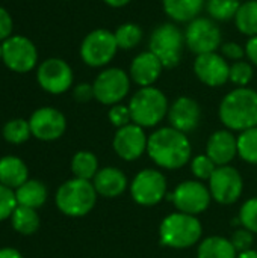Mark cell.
Wrapping results in <instances>:
<instances>
[{"mask_svg":"<svg viewBox=\"0 0 257 258\" xmlns=\"http://www.w3.org/2000/svg\"><path fill=\"white\" fill-rule=\"evenodd\" d=\"M147 153L150 159L164 169H179L191 160V142L185 133L162 127L148 136Z\"/></svg>","mask_w":257,"mask_h":258,"instance_id":"obj_1","label":"cell"},{"mask_svg":"<svg viewBox=\"0 0 257 258\" xmlns=\"http://www.w3.org/2000/svg\"><path fill=\"white\" fill-rule=\"evenodd\" d=\"M220 119L229 130L245 132L257 127V92L250 88H236L220 104Z\"/></svg>","mask_w":257,"mask_h":258,"instance_id":"obj_2","label":"cell"},{"mask_svg":"<svg viewBox=\"0 0 257 258\" xmlns=\"http://www.w3.org/2000/svg\"><path fill=\"white\" fill-rule=\"evenodd\" d=\"M129 109L132 122L142 128H148L158 125L168 115L170 106L165 94L161 89L147 86L135 92V95L130 98Z\"/></svg>","mask_w":257,"mask_h":258,"instance_id":"obj_3","label":"cell"},{"mask_svg":"<svg viewBox=\"0 0 257 258\" xmlns=\"http://www.w3.org/2000/svg\"><path fill=\"white\" fill-rule=\"evenodd\" d=\"M55 201L56 207L64 215L71 218H82L94 209L97 192L89 180L74 177L59 186Z\"/></svg>","mask_w":257,"mask_h":258,"instance_id":"obj_4","label":"cell"},{"mask_svg":"<svg viewBox=\"0 0 257 258\" xmlns=\"http://www.w3.org/2000/svg\"><path fill=\"white\" fill-rule=\"evenodd\" d=\"M203 228L197 216L186 213L168 215L159 227L161 243L174 249H186L194 246L201 237Z\"/></svg>","mask_w":257,"mask_h":258,"instance_id":"obj_5","label":"cell"},{"mask_svg":"<svg viewBox=\"0 0 257 258\" xmlns=\"http://www.w3.org/2000/svg\"><path fill=\"white\" fill-rule=\"evenodd\" d=\"M150 51L162 62L164 68L179 65L185 44V33L174 23L158 26L150 35Z\"/></svg>","mask_w":257,"mask_h":258,"instance_id":"obj_6","label":"cell"},{"mask_svg":"<svg viewBox=\"0 0 257 258\" xmlns=\"http://www.w3.org/2000/svg\"><path fill=\"white\" fill-rule=\"evenodd\" d=\"M118 44L114 32L108 29H95L89 32L80 45V57L82 60L92 67H105L108 65L117 54Z\"/></svg>","mask_w":257,"mask_h":258,"instance_id":"obj_7","label":"cell"},{"mask_svg":"<svg viewBox=\"0 0 257 258\" xmlns=\"http://www.w3.org/2000/svg\"><path fill=\"white\" fill-rule=\"evenodd\" d=\"M221 30L214 20L195 18L186 26L185 44L197 56L217 51L221 47Z\"/></svg>","mask_w":257,"mask_h":258,"instance_id":"obj_8","label":"cell"},{"mask_svg":"<svg viewBox=\"0 0 257 258\" xmlns=\"http://www.w3.org/2000/svg\"><path fill=\"white\" fill-rule=\"evenodd\" d=\"M94 98L101 104L114 106L124 100L130 91V76L121 68H106L101 71L94 83Z\"/></svg>","mask_w":257,"mask_h":258,"instance_id":"obj_9","label":"cell"},{"mask_svg":"<svg viewBox=\"0 0 257 258\" xmlns=\"http://www.w3.org/2000/svg\"><path fill=\"white\" fill-rule=\"evenodd\" d=\"M3 63L15 73H29L35 68L38 62V50L35 44L23 36V35H12L2 44Z\"/></svg>","mask_w":257,"mask_h":258,"instance_id":"obj_10","label":"cell"},{"mask_svg":"<svg viewBox=\"0 0 257 258\" xmlns=\"http://www.w3.org/2000/svg\"><path fill=\"white\" fill-rule=\"evenodd\" d=\"M244 190V180L239 171L233 166H218L209 178V192L212 200L220 204L236 203Z\"/></svg>","mask_w":257,"mask_h":258,"instance_id":"obj_11","label":"cell"},{"mask_svg":"<svg viewBox=\"0 0 257 258\" xmlns=\"http://www.w3.org/2000/svg\"><path fill=\"white\" fill-rule=\"evenodd\" d=\"M130 195L139 206H156L167 195V180L156 169H144L133 178L130 184Z\"/></svg>","mask_w":257,"mask_h":258,"instance_id":"obj_12","label":"cell"},{"mask_svg":"<svg viewBox=\"0 0 257 258\" xmlns=\"http://www.w3.org/2000/svg\"><path fill=\"white\" fill-rule=\"evenodd\" d=\"M168 200L173 201L180 213L197 216L209 207L212 197L209 189L203 183L189 180L180 183L174 189V192L168 195Z\"/></svg>","mask_w":257,"mask_h":258,"instance_id":"obj_13","label":"cell"},{"mask_svg":"<svg viewBox=\"0 0 257 258\" xmlns=\"http://www.w3.org/2000/svg\"><path fill=\"white\" fill-rule=\"evenodd\" d=\"M36 80L45 92L59 95L71 88L73 70L64 59L48 57L38 67Z\"/></svg>","mask_w":257,"mask_h":258,"instance_id":"obj_14","label":"cell"},{"mask_svg":"<svg viewBox=\"0 0 257 258\" xmlns=\"http://www.w3.org/2000/svg\"><path fill=\"white\" fill-rule=\"evenodd\" d=\"M32 136L38 141L50 142L59 139L67 128V119L62 112L55 107H39L29 119Z\"/></svg>","mask_w":257,"mask_h":258,"instance_id":"obj_15","label":"cell"},{"mask_svg":"<svg viewBox=\"0 0 257 258\" xmlns=\"http://www.w3.org/2000/svg\"><path fill=\"white\" fill-rule=\"evenodd\" d=\"M194 73L201 83L211 88L223 86L229 82L230 65L227 59L217 51L197 56L194 62Z\"/></svg>","mask_w":257,"mask_h":258,"instance_id":"obj_16","label":"cell"},{"mask_svg":"<svg viewBox=\"0 0 257 258\" xmlns=\"http://www.w3.org/2000/svg\"><path fill=\"white\" fill-rule=\"evenodd\" d=\"M148 138L142 127L136 124H129L117 130L114 136V150L115 153L127 162L139 159L147 151Z\"/></svg>","mask_w":257,"mask_h":258,"instance_id":"obj_17","label":"cell"},{"mask_svg":"<svg viewBox=\"0 0 257 258\" xmlns=\"http://www.w3.org/2000/svg\"><path fill=\"white\" fill-rule=\"evenodd\" d=\"M168 119L173 128L182 133L194 132L201 119V109L191 97H179L168 110Z\"/></svg>","mask_w":257,"mask_h":258,"instance_id":"obj_18","label":"cell"},{"mask_svg":"<svg viewBox=\"0 0 257 258\" xmlns=\"http://www.w3.org/2000/svg\"><path fill=\"white\" fill-rule=\"evenodd\" d=\"M164 70L162 62L148 50L139 53L130 63V80H133L138 86L147 88L153 86V83L161 77Z\"/></svg>","mask_w":257,"mask_h":258,"instance_id":"obj_19","label":"cell"},{"mask_svg":"<svg viewBox=\"0 0 257 258\" xmlns=\"http://www.w3.org/2000/svg\"><path fill=\"white\" fill-rule=\"evenodd\" d=\"M206 151L217 166H226L238 154V138L229 130H218L209 138Z\"/></svg>","mask_w":257,"mask_h":258,"instance_id":"obj_20","label":"cell"},{"mask_svg":"<svg viewBox=\"0 0 257 258\" xmlns=\"http://www.w3.org/2000/svg\"><path fill=\"white\" fill-rule=\"evenodd\" d=\"M92 184L97 195H101L105 198H115L127 189V178L121 169L109 166L100 169L95 174V177L92 178Z\"/></svg>","mask_w":257,"mask_h":258,"instance_id":"obj_21","label":"cell"},{"mask_svg":"<svg viewBox=\"0 0 257 258\" xmlns=\"http://www.w3.org/2000/svg\"><path fill=\"white\" fill-rule=\"evenodd\" d=\"M29 169L26 163L15 156H5L0 159V183L12 190L18 189L27 181Z\"/></svg>","mask_w":257,"mask_h":258,"instance_id":"obj_22","label":"cell"},{"mask_svg":"<svg viewBox=\"0 0 257 258\" xmlns=\"http://www.w3.org/2000/svg\"><path fill=\"white\" fill-rule=\"evenodd\" d=\"M165 14L176 23H189L198 18L204 0H162Z\"/></svg>","mask_w":257,"mask_h":258,"instance_id":"obj_23","label":"cell"},{"mask_svg":"<svg viewBox=\"0 0 257 258\" xmlns=\"http://www.w3.org/2000/svg\"><path fill=\"white\" fill-rule=\"evenodd\" d=\"M15 198L18 206L39 209L47 201V189L44 183L38 180H27L18 189H15Z\"/></svg>","mask_w":257,"mask_h":258,"instance_id":"obj_24","label":"cell"},{"mask_svg":"<svg viewBox=\"0 0 257 258\" xmlns=\"http://www.w3.org/2000/svg\"><path fill=\"white\" fill-rule=\"evenodd\" d=\"M198 258H238V252L229 239L212 236L204 239L197 251Z\"/></svg>","mask_w":257,"mask_h":258,"instance_id":"obj_25","label":"cell"},{"mask_svg":"<svg viewBox=\"0 0 257 258\" xmlns=\"http://www.w3.org/2000/svg\"><path fill=\"white\" fill-rule=\"evenodd\" d=\"M11 224L17 233L23 236H32L39 228V216L35 209L17 206L11 216Z\"/></svg>","mask_w":257,"mask_h":258,"instance_id":"obj_26","label":"cell"},{"mask_svg":"<svg viewBox=\"0 0 257 258\" xmlns=\"http://www.w3.org/2000/svg\"><path fill=\"white\" fill-rule=\"evenodd\" d=\"M236 27L241 33L247 36L257 35V0H248L241 3L239 11L235 17Z\"/></svg>","mask_w":257,"mask_h":258,"instance_id":"obj_27","label":"cell"},{"mask_svg":"<svg viewBox=\"0 0 257 258\" xmlns=\"http://www.w3.org/2000/svg\"><path fill=\"white\" fill-rule=\"evenodd\" d=\"M71 171L76 178L92 180L98 172V160L95 154L89 151H79L71 160Z\"/></svg>","mask_w":257,"mask_h":258,"instance_id":"obj_28","label":"cell"},{"mask_svg":"<svg viewBox=\"0 0 257 258\" xmlns=\"http://www.w3.org/2000/svg\"><path fill=\"white\" fill-rule=\"evenodd\" d=\"M114 35H115L118 48H121V50H132V48H135L142 41L144 32L135 23H124V24H121L114 32Z\"/></svg>","mask_w":257,"mask_h":258,"instance_id":"obj_29","label":"cell"},{"mask_svg":"<svg viewBox=\"0 0 257 258\" xmlns=\"http://www.w3.org/2000/svg\"><path fill=\"white\" fill-rule=\"evenodd\" d=\"M208 12L215 21H229L241 8L239 0H208Z\"/></svg>","mask_w":257,"mask_h":258,"instance_id":"obj_30","label":"cell"},{"mask_svg":"<svg viewBox=\"0 0 257 258\" xmlns=\"http://www.w3.org/2000/svg\"><path fill=\"white\" fill-rule=\"evenodd\" d=\"M30 135L32 132H30L29 121L20 119V118L11 119L3 125V138L9 144H14V145L24 144L30 138Z\"/></svg>","mask_w":257,"mask_h":258,"instance_id":"obj_31","label":"cell"},{"mask_svg":"<svg viewBox=\"0 0 257 258\" xmlns=\"http://www.w3.org/2000/svg\"><path fill=\"white\" fill-rule=\"evenodd\" d=\"M238 154L251 165H257V127L241 132L238 136Z\"/></svg>","mask_w":257,"mask_h":258,"instance_id":"obj_32","label":"cell"},{"mask_svg":"<svg viewBox=\"0 0 257 258\" xmlns=\"http://www.w3.org/2000/svg\"><path fill=\"white\" fill-rule=\"evenodd\" d=\"M253 79V67L245 60H238L230 65L229 82L236 85L238 88H245Z\"/></svg>","mask_w":257,"mask_h":258,"instance_id":"obj_33","label":"cell"},{"mask_svg":"<svg viewBox=\"0 0 257 258\" xmlns=\"http://www.w3.org/2000/svg\"><path fill=\"white\" fill-rule=\"evenodd\" d=\"M239 222L244 228L257 234V198H250L244 203L239 212Z\"/></svg>","mask_w":257,"mask_h":258,"instance_id":"obj_34","label":"cell"},{"mask_svg":"<svg viewBox=\"0 0 257 258\" xmlns=\"http://www.w3.org/2000/svg\"><path fill=\"white\" fill-rule=\"evenodd\" d=\"M218 166L214 163V160L206 154V156H197L191 160V169L192 174L200 178V180H209L212 177V174L215 172Z\"/></svg>","mask_w":257,"mask_h":258,"instance_id":"obj_35","label":"cell"},{"mask_svg":"<svg viewBox=\"0 0 257 258\" xmlns=\"http://www.w3.org/2000/svg\"><path fill=\"white\" fill-rule=\"evenodd\" d=\"M17 206L15 192L0 183V222L11 218Z\"/></svg>","mask_w":257,"mask_h":258,"instance_id":"obj_36","label":"cell"},{"mask_svg":"<svg viewBox=\"0 0 257 258\" xmlns=\"http://www.w3.org/2000/svg\"><path fill=\"white\" fill-rule=\"evenodd\" d=\"M108 118H109V121L117 128H121L124 125L132 124V115H130L129 106H124V104H120V103L111 106V110L108 113Z\"/></svg>","mask_w":257,"mask_h":258,"instance_id":"obj_37","label":"cell"},{"mask_svg":"<svg viewBox=\"0 0 257 258\" xmlns=\"http://www.w3.org/2000/svg\"><path fill=\"white\" fill-rule=\"evenodd\" d=\"M230 242H232L233 248L236 249V252L241 254V252H245V251L251 249L254 237H253L251 231H248L247 228H242V230H238V231L233 233Z\"/></svg>","mask_w":257,"mask_h":258,"instance_id":"obj_38","label":"cell"},{"mask_svg":"<svg viewBox=\"0 0 257 258\" xmlns=\"http://www.w3.org/2000/svg\"><path fill=\"white\" fill-rule=\"evenodd\" d=\"M221 56H224L226 59H230L233 62L242 60V57L245 56V47H242L238 42L221 44Z\"/></svg>","mask_w":257,"mask_h":258,"instance_id":"obj_39","label":"cell"},{"mask_svg":"<svg viewBox=\"0 0 257 258\" xmlns=\"http://www.w3.org/2000/svg\"><path fill=\"white\" fill-rule=\"evenodd\" d=\"M73 97L79 103H88L89 100L94 98V88L89 83H80L74 88Z\"/></svg>","mask_w":257,"mask_h":258,"instance_id":"obj_40","label":"cell"},{"mask_svg":"<svg viewBox=\"0 0 257 258\" xmlns=\"http://www.w3.org/2000/svg\"><path fill=\"white\" fill-rule=\"evenodd\" d=\"M12 33V17L0 6V41H6Z\"/></svg>","mask_w":257,"mask_h":258,"instance_id":"obj_41","label":"cell"},{"mask_svg":"<svg viewBox=\"0 0 257 258\" xmlns=\"http://www.w3.org/2000/svg\"><path fill=\"white\" fill-rule=\"evenodd\" d=\"M245 56L257 67V35L251 36L245 44Z\"/></svg>","mask_w":257,"mask_h":258,"instance_id":"obj_42","label":"cell"},{"mask_svg":"<svg viewBox=\"0 0 257 258\" xmlns=\"http://www.w3.org/2000/svg\"><path fill=\"white\" fill-rule=\"evenodd\" d=\"M0 258H23V255L14 248H2L0 249Z\"/></svg>","mask_w":257,"mask_h":258,"instance_id":"obj_43","label":"cell"},{"mask_svg":"<svg viewBox=\"0 0 257 258\" xmlns=\"http://www.w3.org/2000/svg\"><path fill=\"white\" fill-rule=\"evenodd\" d=\"M103 2L112 8H121V6H126L130 0H103Z\"/></svg>","mask_w":257,"mask_h":258,"instance_id":"obj_44","label":"cell"},{"mask_svg":"<svg viewBox=\"0 0 257 258\" xmlns=\"http://www.w3.org/2000/svg\"><path fill=\"white\" fill-rule=\"evenodd\" d=\"M238 258H257V251L250 249V251L241 252V254H238Z\"/></svg>","mask_w":257,"mask_h":258,"instance_id":"obj_45","label":"cell"},{"mask_svg":"<svg viewBox=\"0 0 257 258\" xmlns=\"http://www.w3.org/2000/svg\"><path fill=\"white\" fill-rule=\"evenodd\" d=\"M2 56H3V48H2V44H0V60H2Z\"/></svg>","mask_w":257,"mask_h":258,"instance_id":"obj_46","label":"cell"}]
</instances>
